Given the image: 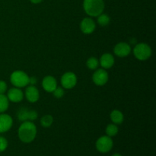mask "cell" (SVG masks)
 I'll list each match as a JSON object with an SVG mask.
<instances>
[{"label":"cell","mask_w":156,"mask_h":156,"mask_svg":"<svg viewBox=\"0 0 156 156\" xmlns=\"http://www.w3.org/2000/svg\"><path fill=\"white\" fill-rule=\"evenodd\" d=\"M110 21H111V18L106 14L102 13L98 16V23L99 24V25L102 26V27H105V26L109 24Z\"/></svg>","instance_id":"obj_20"},{"label":"cell","mask_w":156,"mask_h":156,"mask_svg":"<svg viewBox=\"0 0 156 156\" xmlns=\"http://www.w3.org/2000/svg\"><path fill=\"white\" fill-rule=\"evenodd\" d=\"M114 57L112 54L111 53H104L100 58L99 60V64L101 66V67L105 69H111V67L114 66Z\"/></svg>","instance_id":"obj_14"},{"label":"cell","mask_w":156,"mask_h":156,"mask_svg":"<svg viewBox=\"0 0 156 156\" xmlns=\"http://www.w3.org/2000/svg\"><path fill=\"white\" fill-rule=\"evenodd\" d=\"M83 8L88 16L98 17L105 10V2L104 0H84Z\"/></svg>","instance_id":"obj_2"},{"label":"cell","mask_w":156,"mask_h":156,"mask_svg":"<svg viewBox=\"0 0 156 156\" xmlns=\"http://www.w3.org/2000/svg\"><path fill=\"white\" fill-rule=\"evenodd\" d=\"M114 53L119 57H125L131 53V47L127 43H118L114 48Z\"/></svg>","instance_id":"obj_9"},{"label":"cell","mask_w":156,"mask_h":156,"mask_svg":"<svg viewBox=\"0 0 156 156\" xmlns=\"http://www.w3.org/2000/svg\"><path fill=\"white\" fill-rule=\"evenodd\" d=\"M133 54L140 61L147 60L152 56V49L150 46L145 43H140L136 45L133 49Z\"/></svg>","instance_id":"obj_4"},{"label":"cell","mask_w":156,"mask_h":156,"mask_svg":"<svg viewBox=\"0 0 156 156\" xmlns=\"http://www.w3.org/2000/svg\"><path fill=\"white\" fill-rule=\"evenodd\" d=\"M108 73L105 69H100L96 70L92 76V81L98 86H103L108 82Z\"/></svg>","instance_id":"obj_7"},{"label":"cell","mask_w":156,"mask_h":156,"mask_svg":"<svg viewBox=\"0 0 156 156\" xmlns=\"http://www.w3.org/2000/svg\"><path fill=\"white\" fill-rule=\"evenodd\" d=\"M38 117V114L36 111L34 110H29V114H28V120L29 121H33L35 120Z\"/></svg>","instance_id":"obj_24"},{"label":"cell","mask_w":156,"mask_h":156,"mask_svg":"<svg viewBox=\"0 0 156 156\" xmlns=\"http://www.w3.org/2000/svg\"><path fill=\"white\" fill-rule=\"evenodd\" d=\"M37 127L32 121L23 122L18 129V137L24 143H30L34 140L37 136Z\"/></svg>","instance_id":"obj_1"},{"label":"cell","mask_w":156,"mask_h":156,"mask_svg":"<svg viewBox=\"0 0 156 156\" xmlns=\"http://www.w3.org/2000/svg\"><path fill=\"white\" fill-rule=\"evenodd\" d=\"M77 84V76L73 72H67L61 77V85L65 89H72Z\"/></svg>","instance_id":"obj_6"},{"label":"cell","mask_w":156,"mask_h":156,"mask_svg":"<svg viewBox=\"0 0 156 156\" xmlns=\"http://www.w3.org/2000/svg\"><path fill=\"white\" fill-rule=\"evenodd\" d=\"M95 146L96 149L98 152H101V153H107L112 149L114 142H113L111 137L108 136H103L98 139Z\"/></svg>","instance_id":"obj_5"},{"label":"cell","mask_w":156,"mask_h":156,"mask_svg":"<svg viewBox=\"0 0 156 156\" xmlns=\"http://www.w3.org/2000/svg\"><path fill=\"white\" fill-rule=\"evenodd\" d=\"M119 129L117 127V126L114 123H111L107 126L106 129H105V132H106L107 136L110 137L115 136L117 133H118Z\"/></svg>","instance_id":"obj_17"},{"label":"cell","mask_w":156,"mask_h":156,"mask_svg":"<svg viewBox=\"0 0 156 156\" xmlns=\"http://www.w3.org/2000/svg\"><path fill=\"white\" fill-rule=\"evenodd\" d=\"M87 67L91 70H94L98 67L99 66V61L97 58L95 57H90L88 59L86 62Z\"/></svg>","instance_id":"obj_21"},{"label":"cell","mask_w":156,"mask_h":156,"mask_svg":"<svg viewBox=\"0 0 156 156\" xmlns=\"http://www.w3.org/2000/svg\"><path fill=\"white\" fill-rule=\"evenodd\" d=\"M10 82L16 88H23L29 84V76L21 70H15L11 74Z\"/></svg>","instance_id":"obj_3"},{"label":"cell","mask_w":156,"mask_h":156,"mask_svg":"<svg viewBox=\"0 0 156 156\" xmlns=\"http://www.w3.org/2000/svg\"><path fill=\"white\" fill-rule=\"evenodd\" d=\"M7 90V84L4 81H0V94H5Z\"/></svg>","instance_id":"obj_25"},{"label":"cell","mask_w":156,"mask_h":156,"mask_svg":"<svg viewBox=\"0 0 156 156\" xmlns=\"http://www.w3.org/2000/svg\"><path fill=\"white\" fill-rule=\"evenodd\" d=\"M13 120L10 115L6 114H0V133H5L12 128Z\"/></svg>","instance_id":"obj_10"},{"label":"cell","mask_w":156,"mask_h":156,"mask_svg":"<svg viewBox=\"0 0 156 156\" xmlns=\"http://www.w3.org/2000/svg\"><path fill=\"white\" fill-rule=\"evenodd\" d=\"M25 97L30 103H35L40 98L39 90L35 85H30L25 90Z\"/></svg>","instance_id":"obj_13"},{"label":"cell","mask_w":156,"mask_h":156,"mask_svg":"<svg viewBox=\"0 0 156 156\" xmlns=\"http://www.w3.org/2000/svg\"><path fill=\"white\" fill-rule=\"evenodd\" d=\"M8 141L5 138L0 136V152H2L7 149Z\"/></svg>","instance_id":"obj_23"},{"label":"cell","mask_w":156,"mask_h":156,"mask_svg":"<svg viewBox=\"0 0 156 156\" xmlns=\"http://www.w3.org/2000/svg\"><path fill=\"white\" fill-rule=\"evenodd\" d=\"M37 82V79L35 77H29V84L30 85H35Z\"/></svg>","instance_id":"obj_26"},{"label":"cell","mask_w":156,"mask_h":156,"mask_svg":"<svg viewBox=\"0 0 156 156\" xmlns=\"http://www.w3.org/2000/svg\"><path fill=\"white\" fill-rule=\"evenodd\" d=\"M29 110L26 108H21L18 112V118L20 121L24 122L28 120Z\"/></svg>","instance_id":"obj_19"},{"label":"cell","mask_w":156,"mask_h":156,"mask_svg":"<svg viewBox=\"0 0 156 156\" xmlns=\"http://www.w3.org/2000/svg\"><path fill=\"white\" fill-rule=\"evenodd\" d=\"M123 119L124 117L123 113L118 110H114L111 113V120L114 124H121L123 122Z\"/></svg>","instance_id":"obj_15"},{"label":"cell","mask_w":156,"mask_h":156,"mask_svg":"<svg viewBox=\"0 0 156 156\" xmlns=\"http://www.w3.org/2000/svg\"><path fill=\"white\" fill-rule=\"evenodd\" d=\"M96 27L95 22L91 18H85L80 24V29L85 34H91L94 31Z\"/></svg>","instance_id":"obj_8"},{"label":"cell","mask_w":156,"mask_h":156,"mask_svg":"<svg viewBox=\"0 0 156 156\" xmlns=\"http://www.w3.org/2000/svg\"><path fill=\"white\" fill-rule=\"evenodd\" d=\"M112 156H122V155L119 153H115L114 154V155H112Z\"/></svg>","instance_id":"obj_28"},{"label":"cell","mask_w":156,"mask_h":156,"mask_svg":"<svg viewBox=\"0 0 156 156\" xmlns=\"http://www.w3.org/2000/svg\"><path fill=\"white\" fill-rule=\"evenodd\" d=\"M42 86L47 92L53 93V91L57 87V82L53 76H47L43 79Z\"/></svg>","instance_id":"obj_11"},{"label":"cell","mask_w":156,"mask_h":156,"mask_svg":"<svg viewBox=\"0 0 156 156\" xmlns=\"http://www.w3.org/2000/svg\"><path fill=\"white\" fill-rule=\"evenodd\" d=\"M53 95L56 98H62V96L64 95V89L63 88H61V87H56V89L53 91Z\"/></svg>","instance_id":"obj_22"},{"label":"cell","mask_w":156,"mask_h":156,"mask_svg":"<svg viewBox=\"0 0 156 156\" xmlns=\"http://www.w3.org/2000/svg\"><path fill=\"white\" fill-rule=\"evenodd\" d=\"M9 101L4 94H0V114L5 112L9 108Z\"/></svg>","instance_id":"obj_16"},{"label":"cell","mask_w":156,"mask_h":156,"mask_svg":"<svg viewBox=\"0 0 156 156\" xmlns=\"http://www.w3.org/2000/svg\"><path fill=\"white\" fill-rule=\"evenodd\" d=\"M7 98L9 101L13 103H18L21 101L24 98V93L19 88H12L8 91Z\"/></svg>","instance_id":"obj_12"},{"label":"cell","mask_w":156,"mask_h":156,"mask_svg":"<svg viewBox=\"0 0 156 156\" xmlns=\"http://www.w3.org/2000/svg\"><path fill=\"white\" fill-rule=\"evenodd\" d=\"M33 4H38V3H41L43 0H30Z\"/></svg>","instance_id":"obj_27"},{"label":"cell","mask_w":156,"mask_h":156,"mask_svg":"<svg viewBox=\"0 0 156 156\" xmlns=\"http://www.w3.org/2000/svg\"><path fill=\"white\" fill-rule=\"evenodd\" d=\"M53 118L51 115L50 114H46L44 117L41 118V123L43 127L44 128H48L53 124Z\"/></svg>","instance_id":"obj_18"}]
</instances>
